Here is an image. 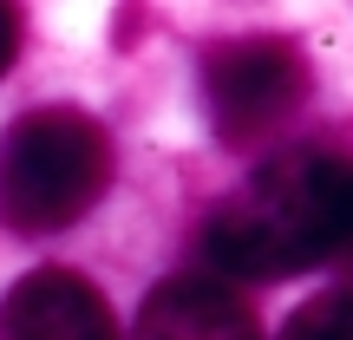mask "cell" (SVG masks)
Returning <instances> with one entry per match:
<instances>
[{
	"mask_svg": "<svg viewBox=\"0 0 353 340\" xmlns=\"http://www.w3.org/2000/svg\"><path fill=\"white\" fill-rule=\"evenodd\" d=\"M131 340H262V321L216 275H164L144 294Z\"/></svg>",
	"mask_w": 353,
	"mask_h": 340,
	"instance_id": "cell-5",
	"label": "cell"
},
{
	"mask_svg": "<svg viewBox=\"0 0 353 340\" xmlns=\"http://www.w3.org/2000/svg\"><path fill=\"white\" fill-rule=\"evenodd\" d=\"M0 340H125V334L85 275L33 268L0 294Z\"/></svg>",
	"mask_w": 353,
	"mask_h": 340,
	"instance_id": "cell-4",
	"label": "cell"
},
{
	"mask_svg": "<svg viewBox=\"0 0 353 340\" xmlns=\"http://www.w3.org/2000/svg\"><path fill=\"white\" fill-rule=\"evenodd\" d=\"M275 340H353V288L307 294V301L281 321Z\"/></svg>",
	"mask_w": 353,
	"mask_h": 340,
	"instance_id": "cell-6",
	"label": "cell"
},
{
	"mask_svg": "<svg viewBox=\"0 0 353 340\" xmlns=\"http://www.w3.org/2000/svg\"><path fill=\"white\" fill-rule=\"evenodd\" d=\"M112 183V138L79 105H39L0 131V223L13 236L72 229Z\"/></svg>",
	"mask_w": 353,
	"mask_h": 340,
	"instance_id": "cell-2",
	"label": "cell"
},
{
	"mask_svg": "<svg viewBox=\"0 0 353 340\" xmlns=\"http://www.w3.org/2000/svg\"><path fill=\"white\" fill-rule=\"evenodd\" d=\"M13 52H20V13H13L7 0H0V72L13 66Z\"/></svg>",
	"mask_w": 353,
	"mask_h": 340,
	"instance_id": "cell-7",
	"label": "cell"
},
{
	"mask_svg": "<svg viewBox=\"0 0 353 340\" xmlns=\"http://www.w3.org/2000/svg\"><path fill=\"white\" fill-rule=\"evenodd\" d=\"M307 59L294 39L275 33H249V39H223L203 52V105L223 144H262L307 105Z\"/></svg>",
	"mask_w": 353,
	"mask_h": 340,
	"instance_id": "cell-3",
	"label": "cell"
},
{
	"mask_svg": "<svg viewBox=\"0 0 353 340\" xmlns=\"http://www.w3.org/2000/svg\"><path fill=\"white\" fill-rule=\"evenodd\" d=\"M216 281H281L301 268L353 275V157L281 151L229 203H216L196 236Z\"/></svg>",
	"mask_w": 353,
	"mask_h": 340,
	"instance_id": "cell-1",
	"label": "cell"
}]
</instances>
